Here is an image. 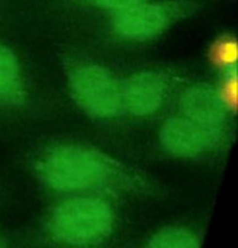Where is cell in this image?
I'll return each instance as SVG.
<instances>
[{"label": "cell", "mask_w": 238, "mask_h": 248, "mask_svg": "<svg viewBox=\"0 0 238 248\" xmlns=\"http://www.w3.org/2000/svg\"><path fill=\"white\" fill-rule=\"evenodd\" d=\"M134 205L108 195L49 198L17 235L15 248H122Z\"/></svg>", "instance_id": "obj_2"}, {"label": "cell", "mask_w": 238, "mask_h": 248, "mask_svg": "<svg viewBox=\"0 0 238 248\" xmlns=\"http://www.w3.org/2000/svg\"><path fill=\"white\" fill-rule=\"evenodd\" d=\"M172 20V10L164 4L138 3L118 10L113 17L115 31L128 39L145 41L160 35Z\"/></svg>", "instance_id": "obj_6"}, {"label": "cell", "mask_w": 238, "mask_h": 248, "mask_svg": "<svg viewBox=\"0 0 238 248\" xmlns=\"http://www.w3.org/2000/svg\"><path fill=\"white\" fill-rule=\"evenodd\" d=\"M208 224L201 218H179L129 238L122 248H204Z\"/></svg>", "instance_id": "obj_5"}, {"label": "cell", "mask_w": 238, "mask_h": 248, "mask_svg": "<svg viewBox=\"0 0 238 248\" xmlns=\"http://www.w3.org/2000/svg\"><path fill=\"white\" fill-rule=\"evenodd\" d=\"M70 89L76 102L95 118H113L122 108L121 86L100 65L84 64L70 74Z\"/></svg>", "instance_id": "obj_3"}, {"label": "cell", "mask_w": 238, "mask_h": 248, "mask_svg": "<svg viewBox=\"0 0 238 248\" xmlns=\"http://www.w3.org/2000/svg\"><path fill=\"white\" fill-rule=\"evenodd\" d=\"M19 80V64L15 54L0 45V97L13 92Z\"/></svg>", "instance_id": "obj_9"}, {"label": "cell", "mask_w": 238, "mask_h": 248, "mask_svg": "<svg viewBox=\"0 0 238 248\" xmlns=\"http://www.w3.org/2000/svg\"><path fill=\"white\" fill-rule=\"evenodd\" d=\"M222 140L224 135L211 132L183 115L167 119L159 132L163 153L183 161H201L214 155Z\"/></svg>", "instance_id": "obj_4"}, {"label": "cell", "mask_w": 238, "mask_h": 248, "mask_svg": "<svg viewBox=\"0 0 238 248\" xmlns=\"http://www.w3.org/2000/svg\"><path fill=\"white\" fill-rule=\"evenodd\" d=\"M182 115L211 132L224 135L227 119V102L222 94L206 86L188 89L180 97Z\"/></svg>", "instance_id": "obj_7"}, {"label": "cell", "mask_w": 238, "mask_h": 248, "mask_svg": "<svg viewBox=\"0 0 238 248\" xmlns=\"http://www.w3.org/2000/svg\"><path fill=\"white\" fill-rule=\"evenodd\" d=\"M96 4L106 7V9H112V10H124L128 9L131 6H135L138 3H143L144 0H92Z\"/></svg>", "instance_id": "obj_10"}, {"label": "cell", "mask_w": 238, "mask_h": 248, "mask_svg": "<svg viewBox=\"0 0 238 248\" xmlns=\"http://www.w3.org/2000/svg\"><path fill=\"white\" fill-rule=\"evenodd\" d=\"M122 108L134 116H148L156 113L166 94L164 78L151 71H143L129 77L121 87Z\"/></svg>", "instance_id": "obj_8"}, {"label": "cell", "mask_w": 238, "mask_h": 248, "mask_svg": "<svg viewBox=\"0 0 238 248\" xmlns=\"http://www.w3.org/2000/svg\"><path fill=\"white\" fill-rule=\"evenodd\" d=\"M31 177L49 198L108 195L132 205L163 202L170 190L151 174L80 142H54L31 161Z\"/></svg>", "instance_id": "obj_1"}, {"label": "cell", "mask_w": 238, "mask_h": 248, "mask_svg": "<svg viewBox=\"0 0 238 248\" xmlns=\"http://www.w3.org/2000/svg\"><path fill=\"white\" fill-rule=\"evenodd\" d=\"M0 248H15L10 240L6 237V234L1 231V228H0Z\"/></svg>", "instance_id": "obj_11"}]
</instances>
